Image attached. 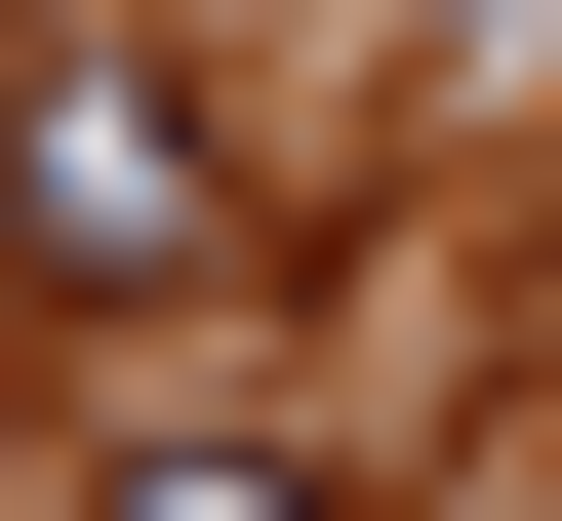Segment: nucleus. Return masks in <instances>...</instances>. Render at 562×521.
<instances>
[{
	"instance_id": "obj_1",
	"label": "nucleus",
	"mask_w": 562,
	"mask_h": 521,
	"mask_svg": "<svg viewBox=\"0 0 562 521\" xmlns=\"http://www.w3.org/2000/svg\"><path fill=\"white\" fill-rule=\"evenodd\" d=\"M201 281H241V161H201V81L161 41H41V321H201Z\"/></svg>"
}]
</instances>
